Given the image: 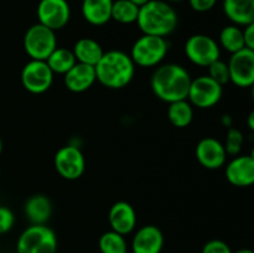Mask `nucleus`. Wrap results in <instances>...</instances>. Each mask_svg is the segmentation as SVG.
<instances>
[{
    "label": "nucleus",
    "instance_id": "nucleus-1",
    "mask_svg": "<svg viewBox=\"0 0 254 253\" xmlns=\"http://www.w3.org/2000/svg\"><path fill=\"white\" fill-rule=\"evenodd\" d=\"M192 78L185 67L178 63L159 64L151 74L150 87L153 93L166 103L188 99Z\"/></svg>",
    "mask_w": 254,
    "mask_h": 253
},
{
    "label": "nucleus",
    "instance_id": "nucleus-2",
    "mask_svg": "<svg viewBox=\"0 0 254 253\" xmlns=\"http://www.w3.org/2000/svg\"><path fill=\"white\" fill-rule=\"evenodd\" d=\"M97 81L111 89H121L128 86L135 74V63L130 55L119 50L104 52L94 66Z\"/></svg>",
    "mask_w": 254,
    "mask_h": 253
},
{
    "label": "nucleus",
    "instance_id": "nucleus-3",
    "mask_svg": "<svg viewBox=\"0 0 254 253\" xmlns=\"http://www.w3.org/2000/svg\"><path fill=\"white\" fill-rule=\"evenodd\" d=\"M136 24L144 35L166 39L178 27L179 16L176 10L165 0H149L139 9Z\"/></svg>",
    "mask_w": 254,
    "mask_h": 253
},
{
    "label": "nucleus",
    "instance_id": "nucleus-4",
    "mask_svg": "<svg viewBox=\"0 0 254 253\" xmlns=\"http://www.w3.org/2000/svg\"><path fill=\"white\" fill-rule=\"evenodd\" d=\"M169 51V42L165 37L141 35L133 44L130 57L135 66L155 67L161 63Z\"/></svg>",
    "mask_w": 254,
    "mask_h": 253
},
{
    "label": "nucleus",
    "instance_id": "nucleus-5",
    "mask_svg": "<svg viewBox=\"0 0 254 253\" xmlns=\"http://www.w3.org/2000/svg\"><path fill=\"white\" fill-rule=\"evenodd\" d=\"M57 236L46 225H31L16 242L17 253H56Z\"/></svg>",
    "mask_w": 254,
    "mask_h": 253
},
{
    "label": "nucleus",
    "instance_id": "nucleus-6",
    "mask_svg": "<svg viewBox=\"0 0 254 253\" xmlns=\"http://www.w3.org/2000/svg\"><path fill=\"white\" fill-rule=\"evenodd\" d=\"M22 44L30 60L46 61L57 47L56 31L37 22L26 30Z\"/></svg>",
    "mask_w": 254,
    "mask_h": 253
},
{
    "label": "nucleus",
    "instance_id": "nucleus-7",
    "mask_svg": "<svg viewBox=\"0 0 254 253\" xmlns=\"http://www.w3.org/2000/svg\"><path fill=\"white\" fill-rule=\"evenodd\" d=\"M185 54L196 66L208 67L212 62L220 60L221 50L215 39L205 34H196L186 40Z\"/></svg>",
    "mask_w": 254,
    "mask_h": 253
},
{
    "label": "nucleus",
    "instance_id": "nucleus-8",
    "mask_svg": "<svg viewBox=\"0 0 254 253\" xmlns=\"http://www.w3.org/2000/svg\"><path fill=\"white\" fill-rule=\"evenodd\" d=\"M222 94L223 86L217 83L208 74H203L191 81L188 101L196 108L208 109L221 101Z\"/></svg>",
    "mask_w": 254,
    "mask_h": 253
},
{
    "label": "nucleus",
    "instance_id": "nucleus-9",
    "mask_svg": "<svg viewBox=\"0 0 254 253\" xmlns=\"http://www.w3.org/2000/svg\"><path fill=\"white\" fill-rule=\"evenodd\" d=\"M54 74L46 61L30 60L21 69L22 87L32 94L45 93L54 82Z\"/></svg>",
    "mask_w": 254,
    "mask_h": 253
},
{
    "label": "nucleus",
    "instance_id": "nucleus-10",
    "mask_svg": "<svg viewBox=\"0 0 254 253\" xmlns=\"http://www.w3.org/2000/svg\"><path fill=\"white\" fill-rule=\"evenodd\" d=\"M55 169L61 178L77 180L86 170V159L76 145H64L55 154Z\"/></svg>",
    "mask_w": 254,
    "mask_h": 253
},
{
    "label": "nucleus",
    "instance_id": "nucleus-11",
    "mask_svg": "<svg viewBox=\"0 0 254 253\" xmlns=\"http://www.w3.org/2000/svg\"><path fill=\"white\" fill-rule=\"evenodd\" d=\"M230 68V82L241 88H248L254 83V51L242 49L231 55L227 62Z\"/></svg>",
    "mask_w": 254,
    "mask_h": 253
},
{
    "label": "nucleus",
    "instance_id": "nucleus-12",
    "mask_svg": "<svg viewBox=\"0 0 254 253\" xmlns=\"http://www.w3.org/2000/svg\"><path fill=\"white\" fill-rule=\"evenodd\" d=\"M36 14L40 24L57 31L68 24L71 7L67 0H40Z\"/></svg>",
    "mask_w": 254,
    "mask_h": 253
},
{
    "label": "nucleus",
    "instance_id": "nucleus-13",
    "mask_svg": "<svg viewBox=\"0 0 254 253\" xmlns=\"http://www.w3.org/2000/svg\"><path fill=\"white\" fill-rule=\"evenodd\" d=\"M196 159L201 166L208 170H217L226 164L227 153L223 143L212 136L201 139L195 149Z\"/></svg>",
    "mask_w": 254,
    "mask_h": 253
},
{
    "label": "nucleus",
    "instance_id": "nucleus-14",
    "mask_svg": "<svg viewBox=\"0 0 254 253\" xmlns=\"http://www.w3.org/2000/svg\"><path fill=\"white\" fill-rule=\"evenodd\" d=\"M226 179L237 188H248L254 185V159L251 155L233 156L226 165Z\"/></svg>",
    "mask_w": 254,
    "mask_h": 253
},
{
    "label": "nucleus",
    "instance_id": "nucleus-15",
    "mask_svg": "<svg viewBox=\"0 0 254 253\" xmlns=\"http://www.w3.org/2000/svg\"><path fill=\"white\" fill-rule=\"evenodd\" d=\"M108 221L111 230L127 236L136 227V212L127 201H118L109 208Z\"/></svg>",
    "mask_w": 254,
    "mask_h": 253
},
{
    "label": "nucleus",
    "instance_id": "nucleus-16",
    "mask_svg": "<svg viewBox=\"0 0 254 253\" xmlns=\"http://www.w3.org/2000/svg\"><path fill=\"white\" fill-rule=\"evenodd\" d=\"M163 247V232L154 225H145L139 228L131 241L133 253H161Z\"/></svg>",
    "mask_w": 254,
    "mask_h": 253
},
{
    "label": "nucleus",
    "instance_id": "nucleus-17",
    "mask_svg": "<svg viewBox=\"0 0 254 253\" xmlns=\"http://www.w3.org/2000/svg\"><path fill=\"white\" fill-rule=\"evenodd\" d=\"M97 81L96 69L91 64L77 62L68 72L64 74V82L67 89L73 93H82L91 88Z\"/></svg>",
    "mask_w": 254,
    "mask_h": 253
},
{
    "label": "nucleus",
    "instance_id": "nucleus-18",
    "mask_svg": "<svg viewBox=\"0 0 254 253\" xmlns=\"http://www.w3.org/2000/svg\"><path fill=\"white\" fill-rule=\"evenodd\" d=\"M114 0H83L82 16L93 26H103L112 20V6Z\"/></svg>",
    "mask_w": 254,
    "mask_h": 253
},
{
    "label": "nucleus",
    "instance_id": "nucleus-19",
    "mask_svg": "<svg viewBox=\"0 0 254 253\" xmlns=\"http://www.w3.org/2000/svg\"><path fill=\"white\" fill-rule=\"evenodd\" d=\"M24 212L31 225H46L52 215V203L46 195L36 193L26 200Z\"/></svg>",
    "mask_w": 254,
    "mask_h": 253
},
{
    "label": "nucleus",
    "instance_id": "nucleus-20",
    "mask_svg": "<svg viewBox=\"0 0 254 253\" xmlns=\"http://www.w3.org/2000/svg\"><path fill=\"white\" fill-rule=\"evenodd\" d=\"M223 12L232 24L247 26L254 21V0H223Z\"/></svg>",
    "mask_w": 254,
    "mask_h": 253
},
{
    "label": "nucleus",
    "instance_id": "nucleus-21",
    "mask_svg": "<svg viewBox=\"0 0 254 253\" xmlns=\"http://www.w3.org/2000/svg\"><path fill=\"white\" fill-rule=\"evenodd\" d=\"M72 51L77 62L91 64V66H96L104 54L101 44L91 37H82L77 40Z\"/></svg>",
    "mask_w": 254,
    "mask_h": 253
},
{
    "label": "nucleus",
    "instance_id": "nucleus-22",
    "mask_svg": "<svg viewBox=\"0 0 254 253\" xmlns=\"http://www.w3.org/2000/svg\"><path fill=\"white\" fill-rule=\"evenodd\" d=\"M168 118L169 122L176 128H186L192 123L193 106L188 99L169 103Z\"/></svg>",
    "mask_w": 254,
    "mask_h": 253
},
{
    "label": "nucleus",
    "instance_id": "nucleus-23",
    "mask_svg": "<svg viewBox=\"0 0 254 253\" xmlns=\"http://www.w3.org/2000/svg\"><path fill=\"white\" fill-rule=\"evenodd\" d=\"M46 62L54 73L64 74L77 63V60L72 50L57 46Z\"/></svg>",
    "mask_w": 254,
    "mask_h": 253
},
{
    "label": "nucleus",
    "instance_id": "nucleus-24",
    "mask_svg": "<svg viewBox=\"0 0 254 253\" xmlns=\"http://www.w3.org/2000/svg\"><path fill=\"white\" fill-rule=\"evenodd\" d=\"M220 45L231 55L245 49V35L241 26L232 24L223 27L220 32Z\"/></svg>",
    "mask_w": 254,
    "mask_h": 253
},
{
    "label": "nucleus",
    "instance_id": "nucleus-25",
    "mask_svg": "<svg viewBox=\"0 0 254 253\" xmlns=\"http://www.w3.org/2000/svg\"><path fill=\"white\" fill-rule=\"evenodd\" d=\"M139 9L130 0H116L112 6V20L123 25L134 24L138 20Z\"/></svg>",
    "mask_w": 254,
    "mask_h": 253
},
{
    "label": "nucleus",
    "instance_id": "nucleus-26",
    "mask_svg": "<svg viewBox=\"0 0 254 253\" xmlns=\"http://www.w3.org/2000/svg\"><path fill=\"white\" fill-rule=\"evenodd\" d=\"M101 253H128V245L123 235L114 231H107L98 241Z\"/></svg>",
    "mask_w": 254,
    "mask_h": 253
},
{
    "label": "nucleus",
    "instance_id": "nucleus-27",
    "mask_svg": "<svg viewBox=\"0 0 254 253\" xmlns=\"http://www.w3.org/2000/svg\"><path fill=\"white\" fill-rule=\"evenodd\" d=\"M243 141H245V136L240 129L231 126L227 130V135H226V140L223 143L226 149L227 155L237 156L240 155L241 150H242Z\"/></svg>",
    "mask_w": 254,
    "mask_h": 253
},
{
    "label": "nucleus",
    "instance_id": "nucleus-28",
    "mask_svg": "<svg viewBox=\"0 0 254 253\" xmlns=\"http://www.w3.org/2000/svg\"><path fill=\"white\" fill-rule=\"evenodd\" d=\"M207 68L208 76L215 79L221 86H225L230 82V68H228V64L223 62L222 60H217V61L212 62Z\"/></svg>",
    "mask_w": 254,
    "mask_h": 253
},
{
    "label": "nucleus",
    "instance_id": "nucleus-29",
    "mask_svg": "<svg viewBox=\"0 0 254 253\" xmlns=\"http://www.w3.org/2000/svg\"><path fill=\"white\" fill-rule=\"evenodd\" d=\"M15 223V216L6 206H0V235L9 232Z\"/></svg>",
    "mask_w": 254,
    "mask_h": 253
},
{
    "label": "nucleus",
    "instance_id": "nucleus-30",
    "mask_svg": "<svg viewBox=\"0 0 254 253\" xmlns=\"http://www.w3.org/2000/svg\"><path fill=\"white\" fill-rule=\"evenodd\" d=\"M201 253H233L230 246L221 240H211L203 245Z\"/></svg>",
    "mask_w": 254,
    "mask_h": 253
},
{
    "label": "nucleus",
    "instance_id": "nucleus-31",
    "mask_svg": "<svg viewBox=\"0 0 254 253\" xmlns=\"http://www.w3.org/2000/svg\"><path fill=\"white\" fill-rule=\"evenodd\" d=\"M217 0H189L191 9L197 12L210 11L216 5Z\"/></svg>",
    "mask_w": 254,
    "mask_h": 253
},
{
    "label": "nucleus",
    "instance_id": "nucleus-32",
    "mask_svg": "<svg viewBox=\"0 0 254 253\" xmlns=\"http://www.w3.org/2000/svg\"><path fill=\"white\" fill-rule=\"evenodd\" d=\"M243 35H245L246 47L254 51V21L251 22L247 26H245V29H243Z\"/></svg>",
    "mask_w": 254,
    "mask_h": 253
},
{
    "label": "nucleus",
    "instance_id": "nucleus-33",
    "mask_svg": "<svg viewBox=\"0 0 254 253\" xmlns=\"http://www.w3.org/2000/svg\"><path fill=\"white\" fill-rule=\"evenodd\" d=\"M221 123H222L223 126H226V128H231L233 124V119L232 117L230 116V114H223L222 118H221Z\"/></svg>",
    "mask_w": 254,
    "mask_h": 253
},
{
    "label": "nucleus",
    "instance_id": "nucleus-34",
    "mask_svg": "<svg viewBox=\"0 0 254 253\" xmlns=\"http://www.w3.org/2000/svg\"><path fill=\"white\" fill-rule=\"evenodd\" d=\"M247 126L248 128L251 129V130L254 131V109L252 112H251L250 114H248L247 117Z\"/></svg>",
    "mask_w": 254,
    "mask_h": 253
},
{
    "label": "nucleus",
    "instance_id": "nucleus-35",
    "mask_svg": "<svg viewBox=\"0 0 254 253\" xmlns=\"http://www.w3.org/2000/svg\"><path fill=\"white\" fill-rule=\"evenodd\" d=\"M233 253H254V251L250 250V248H241V250L236 251V252Z\"/></svg>",
    "mask_w": 254,
    "mask_h": 253
},
{
    "label": "nucleus",
    "instance_id": "nucleus-36",
    "mask_svg": "<svg viewBox=\"0 0 254 253\" xmlns=\"http://www.w3.org/2000/svg\"><path fill=\"white\" fill-rule=\"evenodd\" d=\"M130 1H133L134 4H136L138 6H141V5L146 4V2L149 1V0H130Z\"/></svg>",
    "mask_w": 254,
    "mask_h": 253
},
{
    "label": "nucleus",
    "instance_id": "nucleus-37",
    "mask_svg": "<svg viewBox=\"0 0 254 253\" xmlns=\"http://www.w3.org/2000/svg\"><path fill=\"white\" fill-rule=\"evenodd\" d=\"M166 2H169V4H173V2H181L183 0H165Z\"/></svg>",
    "mask_w": 254,
    "mask_h": 253
},
{
    "label": "nucleus",
    "instance_id": "nucleus-38",
    "mask_svg": "<svg viewBox=\"0 0 254 253\" xmlns=\"http://www.w3.org/2000/svg\"><path fill=\"white\" fill-rule=\"evenodd\" d=\"M2 153V139L1 136H0V154Z\"/></svg>",
    "mask_w": 254,
    "mask_h": 253
},
{
    "label": "nucleus",
    "instance_id": "nucleus-39",
    "mask_svg": "<svg viewBox=\"0 0 254 253\" xmlns=\"http://www.w3.org/2000/svg\"><path fill=\"white\" fill-rule=\"evenodd\" d=\"M251 91H252V98L254 101V83L252 84V86H251Z\"/></svg>",
    "mask_w": 254,
    "mask_h": 253
},
{
    "label": "nucleus",
    "instance_id": "nucleus-40",
    "mask_svg": "<svg viewBox=\"0 0 254 253\" xmlns=\"http://www.w3.org/2000/svg\"><path fill=\"white\" fill-rule=\"evenodd\" d=\"M250 155L252 156V158L254 159V146H253V148H252V150H251V154H250Z\"/></svg>",
    "mask_w": 254,
    "mask_h": 253
}]
</instances>
